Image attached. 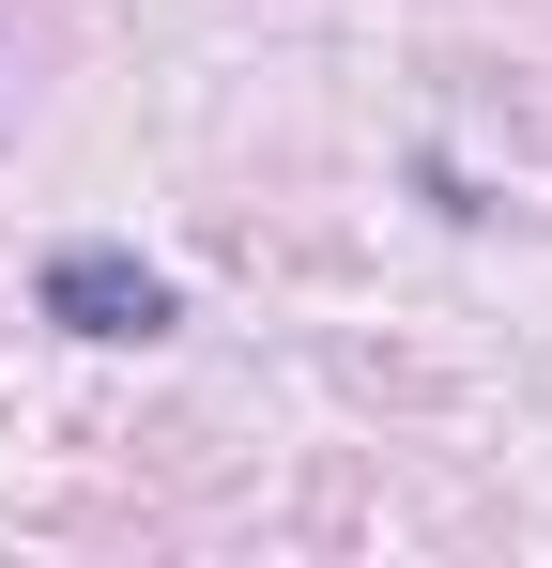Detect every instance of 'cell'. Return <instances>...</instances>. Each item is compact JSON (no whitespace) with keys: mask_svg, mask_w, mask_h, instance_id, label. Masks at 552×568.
Instances as JSON below:
<instances>
[{"mask_svg":"<svg viewBox=\"0 0 552 568\" xmlns=\"http://www.w3.org/2000/svg\"><path fill=\"white\" fill-rule=\"evenodd\" d=\"M31 307L62 323V338H170L184 292L139 262V246H47V277H31Z\"/></svg>","mask_w":552,"mask_h":568,"instance_id":"1","label":"cell"}]
</instances>
